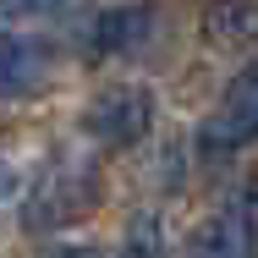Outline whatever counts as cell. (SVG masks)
Returning a JSON list of instances; mask_svg holds the SVG:
<instances>
[{"label":"cell","mask_w":258,"mask_h":258,"mask_svg":"<svg viewBox=\"0 0 258 258\" xmlns=\"http://www.w3.org/2000/svg\"><path fill=\"white\" fill-rule=\"evenodd\" d=\"M94 204H99V165L88 154H60L33 181V192L22 204V220H28V231H50V225L83 220Z\"/></svg>","instance_id":"obj_1"},{"label":"cell","mask_w":258,"mask_h":258,"mask_svg":"<svg viewBox=\"0 0 258 258\" xmlns=\"http://www.w3.org/2000/svg\"><path fill=\"white\" fill-rule=\"evenodd\" d=\"M11 187H17V170H11V165H6V159H0V204H6V198H11Z\"/></svg>","instance_id":"obj_12"},{"label":"cell","mask_w":258,"mask_h":258,"mask_svg":"<svg viewBox=\"0 0 258 258\" xmlns=\"http://www.w3.org/2000/svg\"><path fill=\"white\" fill-rule=\"evenodd\" d=\"M225 204L236 209V220L247 225V236L258 242V176H253V181H242V187H236V192H231Z\"/></svg>","instance_id":"obj_9"},{"label":"cell","mask_w":258,"mask_h":258,"mask_svg":"<svg viewBox=\"0 0 258 258\" xmlns=\"http://www.w3.org/2000/svg\"><path fill=\"white\" fill-rule=\"evenodd\" d=\"M149 126H154V94L138 83H115L83 110V132L99 149H132L149 138Z\"/></svg>","instance_id":"obj_2"},{"label":"cell","mask_w":258,"mask_h":258,"mask_svg":"<svg viewBox=\"0 0 258 258\" xmlns=\"http://www.w3.org/2000/svg\"><path fill=\"white\" fill-rule=\"evenodd\" d=\"M192 258H258V242L247 236V225L236 220V209L225 204L220 214H209L192 236Z\"/></svg>","instance_id":"obj_7"},{"label":"cell","mask_w":258,"mask_h":258,"mask_svg":"<svg viewBox=\"0 0 258 258\" xmlns=\"http://www.w3.org/2000/svg\"><path fill=\"white\" fill-rule=\"evenodd\" d=\"M50 77V50L22 33H0V99H33Z\"/></svg>","instance_id":"obj_5"},{"label":"cell","mask_w":258,"mask_h":258,"mask_svg":"<svg viewBox=\"0 0 258 258\" xmlns=\"http://www.w3.org/2000/svg\"><path fill=\"white\" fill-rule=\"evenodd\" d=\"M159 33H165L159 0H126V6H110L94 22L88 44H94V55H143V50H154Z\"/></svg>","instance_id":"obj_3"},{"label":"cell","mask_w":258,"mask_h":258,"mask_svg":"<svg viewBox=\"0 0 258 258\" xmlns=\"http://www.w3.org/2000/svg\"><path fill=\"white\" fill-rule=\"evenodd\" d=\"M126 253L132 258H159V220H132V231H126Z\"/></svg>","instance_id":"obj_8"},{"label":"cell","mask_w":258,"mask_h":258,"mask_svg":"<svg viewBox=\"0 0 258 258\" xmlns=\"http://www.w3.org/2000/svg\"><path fill=\"white\" fill-rule=\"evenodd\" d=\"M39 258H104L99 247H77V242H66V247H50V253H39Z\"/></svg>","instance_id":"obj_11"},{"label":"cell","mask_w":258,"mask_h":258,"mask_svg":"<svg viewBox=\"0 0 258 258\" xmlns=\"http://www.w3.org/2000/svg\"><path fill=\"white\" fill-rule=\"evenodd\" d=\"M198 138H204V149H214V154H225V149H247V143L258 138V66H247V72L231 77L220 110L204 121Z\"/></svg>","instance_id":"obj_4"},{"label":"cell","mask_w":258,"mask_h":258,"mask_svg":"<svg viewBox=\"0 0 258 258\" xmlns=\"http://www.w3.org/2000/svg\"><path fill=\"white\" fill-rule=\"evenodd\" d=\"M72 0H0V17H50Z\"/></svg>","instance_id":"obj_10"},{"label":"cell","mask_w":258,"mask_h":258,"mask_svg":"<svg viewBox=\"0 0 258 258\" xmlns=\"http://www.w3.org/2000/svg\"><path fill=\"white\" fill-rule=\"evenodd\" d=\"M204 39L214 50L258 44V0H209L204 6Z\"/></svg>","instance_id":"obj_6"}]
</instances>
